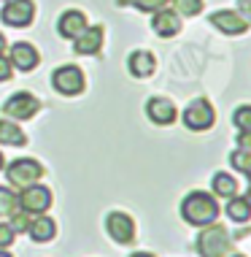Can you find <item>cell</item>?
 I'll return each mask as SVG.
<instances>
[{
	"label": "cell",
	"instance_id": "6da1fadb",
	"mask_svg": "<svg viewBox=\"0 0 251 257\" xmlns=\"http://www.w3.org/2000/svg\"><path fill=\"white\" fill-rule=\"evenodd\" d=\"M181 214H184V219L189 222V225H211L216 222L219 217V206H216V200L208 195V192H189V195L184 198V203H181Z\"/></svg>",
	"mask_w": 251,
	"mask_h": 257
},
{
	"label": "cell",
	"instance_id": "7a4b0ae2",
	"mask_svg": "<svg viewBox=\"0 0 251 257\" xmlns=\"http://www.w3.org/2000/svg\"><path fill=\"white\" fill-rule=\"evenodd\" d=\"M197 252L200 257H224L229 252V235L219 225H205V230L197 238Z\"/></svg>",
	"mask_w": 251,
	"mask_h": 257
},
{
	"label": "cell",
	"instance_id": "3957f363",
	"mask_svg": "<svg viewBox=\"0 0 251 257\" xmlns=\"http://www.w3.org/2000/svg\"><path fill=\"white\" fill-rule=\"evenodd\" d=\"M6 176H9V182L14 187H30V184H36L41 176H44V168H41V163L38 160H17V163H11L9 165V171H6Z\"/></svg>",
	"mask_w": 251,
	"mask_h": 257
},
{
	"label": "cell",
	"instance_id": "277c9868",
	"mask_svg": "<svg viewBox=\"0 0 251 257\" xmlns=\"http://www.w3.org/2000/svg\"><path fill=\"white\" fill-rule=\"evenodd\" d=\"M52 84L62 95H79L84 89V73H81L79 65H62V68L54 71Z\"/></svg>",
	"mask_w": 251,
	"mask_h": 257
},
{
	"label": "cell",
	"instance_id": "5b68a950",
	"mask_svg": "<svg viewBox=\"0 0 251 257\" xmlns=\"http://www.w3.org/2000/svg\"><path fill=\"white\" fill-rule=\"evenodd\" d=\"M216 119V114H213V106L208 103L205 98H200V100H192L189 103V108L184 111V124L189 130H208L213 124Z\"/></svg>",
	"mask_w": 251,
	"mask_h": 257
},
{
	"label": "cell",
	"instance_id": "8992f818",
	"mask_svg": "<svg viewBox=\"0 0 251 257\" xmlns=\"http://www.w3.org/2000/svg\"><path fill=\"white\" fill-rule=\"evenodd\" d=\"M33 14H36V6L30 0H9L6 9L0 11V19L11 27H27L33 22Z\"/></svg>",
	"mask_w": 251,
	"mask_h": 257
},
{
	"label": "cell",
	"instance_id": "52a82bcc",
	"mask_svg": "<svg viewBox=\"0 0 251 257\" xmlns=\"http://www.w3.org/2000/svg\"><path fill=\"white\" fill-rule=\"evenodd\" d=\"M19 206H22L27 214H44L46 208L52 206V192H49V187L30 184V187H25V192L19 195Z\"/></svg>",
	"mask_w": 251,
	"mask_h": 257
},
{
	"label": "cell",
	"instance_id": "ba28073f",
	"mask_svg": "<svg viewBox=\"0 0 251 257\" xmlns=\"http://www.w3.org/2000/svg\"><path fill=\"white\" fill-rule=\"evenodd\" d=\"M41 108V103L36 95H30V92H17L14 98L6 100V116H14V119H30V116H36V111Z\"/></svg>",
	"mask_w": 251,
	"mask_h": 257
},
{
	"label": "cell",
	"instance_id": "9c48e42d",
	"mask_svg": "<svg viewBox=\"0 0 251 257\" xmlns=\"http://www.w3.org/2000/svg\"><path fill=\"white\" fill-rule=\"evenodd\" d=\"M106 230L119 244H132V238H135V222L122 211H111L106 219Z\"/></svg>",
	"mask_w": 251,
	"mask_h": 257
},
{
	"label": "cell",
	"instance_id": "30bf717a",
	"mask_svg": "<svg viewBox=\"0 0 251 257\" xmlns=\"http://www.w3.org/2000/svg\"><path fill=\"white\" fill-rule=\"evenodd\" d=\"M211 25H216L221 33H227V36H240V33H246V27H248V22H243V17L235 14V11L211 14Z\"/></svg>",
	"mask_w": 251,
	"mask_h": 257
},
{
	"label": "cell",
	"instance_id": "8fae6325",
	"mask_svg": "<svg viewBox=\"0 0 251 257\" xmlns=\"http://www.w3.org/2000/svg\"><path fill=\"white\" fill-rule=\"evenodd\" d=\"M73 49L79 52V54H97L100 52V46H103V27H84L81 30V36H76L73 38Z\"/></svg>",
	"mask_w": 251,
	"mask_h": 257
},
{
	"label": "cell",
	"instance_id": "7c38bea8",
	"mask_svg": "<svg viewBox=\"0 0 251 257\" xmlns=\"http://www.w3.org/2000/svg\"><path fill=\"white\" fill-rule=\"evenodd\" d=\"M146 114L154 124H170L176 122V106H173L167 98H151L146 103Z\"/></svg>",
	"mask_w": 251,
	"mask_h": 257
},
{
	"label": "cell",
	"instance_id": "4fadbf2b",
	"mask_svg": "<svg viewBox=\"0 0 251 257\" xmlns=\"http://www.w3.org/2000/svg\"><path fill=\"white\" fill-rule=\"evenodd\" d=\"M11 62L19 68V71H33V68L38 65V52L33 44H25V41H19V44L11 46Z\"/></svg>",
	"mask_w": 251,
	"mask_h": 257
},
{
	"label": "cell",
	"instance_id": "5bb4252c",
	"mask_svg": "<svg viewBox=\"0 0 251 257\" xmlns=\"http://www.w3.org/2000/svg\"><path fill=\"white\" fill-rule=\"evenodd\" d=\"M151 27H154L157 36H176V33L181 30V19L176 11H154V22H151Z\"/></svg>",
	"mask_w": 251,
	"mask_h": 257
},
{
	"label": "cell",
	"instance_id": "9a60e30c",
	"mask_svg": "<svg viewBox=\"0 0 251 257\" xmlns=\"http://www.w3.org/2000/svg\"><path fill=\"white\" fill-rule=\"evenodd\" d=\"M87 27V17L81 11H65L60 17V36L62 38H76Z\"/></svg>",
	"mask_w": 251,
	"mask_h": 257
},
{
	"label": "cell",
	"instance_id": "2e32d148",
	"mask_svg": "<svg viewBox=\"0 0 251 257\" xmlns=\"http://www.w3.org/2000/svg\"><path fill=\"white\" fill-rule=\"evenodd\" d=\"M154 68H157L154 54H149V52H135V54H130V73H132V76L146 79V76L154 73Z\"/></svg>",
	"mask_w": 251,
	"mask_h": 257
},
{
	"label": "cell",
	"instance_id": "e0dca14e",
	"mask_svg": "<svg viewBox=\"0 0 251 257\" xmlns=\"http://www.w3.org/2000/svg\"><path fill=\"white\" fill-rule=\"evenodd\" d=\"M30 235H33V241H38V244H46V241H52L54 238V233H57V227H54V219H49V217H38V219H33L30 222Z\"/></svg>",
	"mask_w": 251,
	"mask_h": 257
},
{
	"label": "cell",
	"instance_id": "ac0fdd59",
	"mask_svg": "<svg viewBox=\"0 0 251 257\" xmlns=\"http://www.w3.org/2000/svg\"><path fill=\"white\" fill-rule=\"evenodd\" d=\"M27 141L25 133L9 119H0V144H9V147H22Z\"/></svg>",
	"mask_w": 251,
	"mask_h": 257
},
{
	"label": "cell",
	"instance_id": "d6986e66",
	"mask_svg": "<svg viewBox=\"0 0 251 257\" xmlns=\"http://www.w3.org/2000/svg\"><path fill=\"white\" fill-rule=\"evenodd\" d=\"M213 192L219 198H232L235 192H238V182H235L229 173L221 171V173H216V176H213Z\"/></svg>",
	"mask_w": 251,
	"mask_h": 257
},
{
	"label": "cell",
	"instance_id": "ffe728a7",
	"mask_svg": "<svg viewBox=\"0 0 251 257\" xmlns=\"http://www.w3.org/2000/svg\"><path fill=\"white\" fill-rule=\"evenodd\" d=\"M227 217L235 219V222H248L251 219V206L246 203V198H229L227 203Z\"/></svg>",
	"mask_w": 251,
	"mask_h": 257
},
{
	"label": "cell",
	"instance_id": "44dd1931",
	"mask_svg": "<svg viewBox=\"0 0 251 257\" xmlns=\"http://www.w3.org/2000/svg\"><path fill=\"white\" fill-rule=\"evenodd\" d=\"M14 211H19V195L0 187V217H11Z\"/></svg>",
	"mask_w": 251,
	"mask_h": 257
},
{
	"label": "cell",
	"instance_id": "7402d4cb",
	"mask_svg": "<svg viewBox=\"0 0 251 257\" xmlns=\"http://www.w3.org/2000/svg\"><path fill=\"white\" fill-rule=\"evenodd\" d=\"M122 6H135L141 11H162L170 0H119Z\"/></svg>",
	"mask_w": 251,
	"mask_h": 257
},
{
	"label": "cell",
	"instance_id": "603a6c76",
	"mask_svg": "<svg viewBox=\"0 0 251 257\" xmlns=\"http://www.w3.org/2000/svg\"><path fill=\"white\" fill-rule=\"evenodd\" d=\"M176 11L184 17H197L203 11V0H176Z\"/></svg>",
	"mask_w": 251,
	"mask_h": 257
},
{
	"label": "cell",
	"instance_id": "cb8c5ba5",
	"mask_svg": "<svg viewBox=\"0 0 251 257\" xmlns=\"http://www.w3.org/2000/svg\"><path fill=\"white\" fill-rule=\"evenodd\" d=\"M9 227L14 233H27V227H30V217H27V211H14L11 219H9Z\"/></svg>",
	"mask_w": 251,
	"mask_h": 257
},
{
	"label": "cell",
	"instance_id": "d4e9b609",
	"mask_svg": "<svg viewBox=\"0 0 251 257\" xmlns=\"http://www.w3.org/2000/svg\"><path fill=\"white\" fill-rule=\"evenodd\" d=\"M232 168L235 171H243V173H248L251 171V152H232Z\"/></svg>",
	"mask_w": 251,
	"mask_h": 257
},
{
	"label": "cell",
	"instance_id": "484cf974",
	"mask_svg": "<svg viewBox=\"0 0 251 257\" xmlns=\"http://www.w3.org/2000/svg\"><path fill=\"white\" fill-rule=\"evenodd\" d=\"M232 122L238 124L240 130H251V106H240L238 111H235Z\"/></svg>",
	"mask_w": 251,
	"mask_h": 257
},
{
	"label": "cell",
	"instance_id": "4316f807",
	"mask_svg": "<svg viewBox=\"0 0 251 257\" xmlns=\"http://www.w3.org/2000/svg\"><path fill=\"white\" fill-rule=\"evenodd\" d=\"M11 244H14V230L3 222V225H0V249H6V246H11Z\"/></svg>",
	"mask_w": 251,
	"mask_h": 257
},
{
	"label": "cell",
	"instance_id": "83f0119b",
	"mask_svg": "<svg viewBox=\"0 0 251 257\" xmlns=\"http://www.w3.org/2000/svg\"><path fill=\"white\" fill-rule=\"evenodd\" d=\"M11 79V62L0 54V81H9Z\"/></svg>",
	"mask_w": 251,
	"mask_h": 257
},
{
	"label": "cell",
	"instance_id": "f1b7e54d",
	"mask_svg": "<svg viewBox=\"0 0 251 257\" xmlns=\"http://www.w3.org/2000/svg\"><path fill=\"white\" fill-rule=\"evenodd\" d=\"M238 11L243 17V22H251V0H238Z\"/></svg>",
	"mask_w": 251,
	"mask_h": 257
},
{
	"label": "cell",
	"instance_id": "f546056e",
	"mask_svg": "<svg viewBox=\"0 0 251 257\" xmlns=\"http://www.w3.org/2000/svg\"><path fill=\"white\" fill-rule=\"evenodd\" d=\"M238 144H240V149L251 152V130H240V133H238Z\"/></svg>",
	"mask_w": 251,
	"mask_h": 257
},
{
	"label": "cell",
	"instance_id": "4dcf8cb0",
	"mask_svg": "<svg viewBox=\"0 0 251 257\" xmlns=\"http://www.w3.org/2000/svg\"><path fill=\"white\" fill-rule=\"evenodd\" d=\"M3 52H6V36L0 33V54H3Z\"/></svg>",
	"mask_w": 251,
	"mask_h": 257
},
{
	"label": "cell",
	"instance_id": "1f68e13d",
	"mask_svg": "<svg viewBox=\"0 0 251 257\" xmlns=\"http://www.w3.org/2000/svg\"><path fill=\"white\" fill-rule=\"evenodd\" d=\"M130 257H151L149 252H135V254H130Z\"/></svg>",
	"mask_w": 251,
	"mask_h": 257
},
{
	"label": "cell",
	"instance_id": "d6a6232c",
	"mask_svg": "<svg viewBox=\"0 0 251 257\" xmlns=\"http://www.w3.org/2000/svg\"><path fill=\"white\" fill-rule=\"evenodd\" d=\"M246 203L251 206V187H248V192H246Z\"/></svg>",
	"mask_w": 251,
	"mask_h": 257
},
{
	"label": "cell",
	"instance_id": "836d02e7",
	"mask_svg": "<svg viewBox=\"0 0 251 257\" xmlns=\"http://www.w3.org/2000/svg\"><path fill=\"white\" fill-rule=\"evenodd\" d=\"M0 257H11L9 252H6V249H0Z\"/></svg>",
	"mask_w": 251,
	"mask_h": 257
},
{
	"label": "cell",
	"instance_id": "e575fe53",
	"mask_svg": "<svg viewBox=\"0 0 251 257\" xmlns=\"http://www.w3.org/2000/svg\"><path fill=\"white\" fill-rule=\"evenodd\" d=\"M0 168H3V155H0Z\"/></svg>",
	"mask_w": 251,
	"mask_h": 257
},
{
	"label": "cell",
	"instance_id": "d590c367",
	"mask_svg": "<svg viewBox=\"0 0 251 257\" xmlns=\"http://www.w3.org/2000/svg\"><path fill=\"white\" fill-rule=\"evenodd\" d=\"M248 179H251V171H248Z\"/></svg>",
	"mask_w": 251,
	"mask_h": 257
},
{
	"label": "cell",
	"instance_id": "8d00e7d4",
	"mask_svg": "<svg viewBox=\"0 0 251 257\" xmlns=\"http://www.w3.org/2000/svg\"><path fill=\"white\" fill-rule=\"evenodd\" d=\"M235 257H240V254H235Z\"/></svg>",
	"mask_w": 251,
	"mask_h": 257
},
{
	"label": "cell",
	"instance_id": "74e56055",
	"mask_svg": "<svg viewBox=\"0 0 251 257\" xmlns=\"http://www.w3.org/2000/svg\"><path fill=\"white\" fill-rule=\"evenodd\" d=\"M6 3H9V0H6Z\"/></svg>",
	"mask_w": 251,
	"mask_h": 257
}]
</instances>
